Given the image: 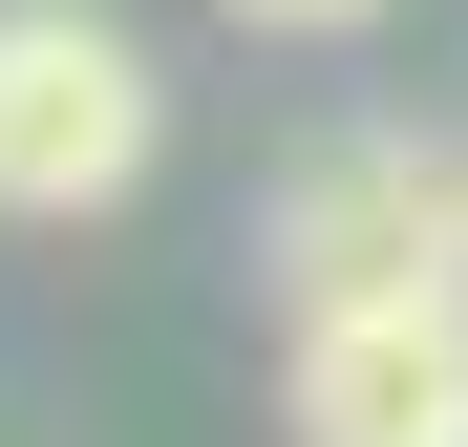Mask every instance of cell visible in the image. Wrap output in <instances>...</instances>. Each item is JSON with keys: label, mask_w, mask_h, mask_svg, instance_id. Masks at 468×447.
Segmentation results:
<instances>
[{"label": "cell", "mask_w": 468, "mask_h": 447, "mask_svg": "<svg viewBox=\"0 0 468 447\" xmlns=\"http://www.w3.org/2000/svg\"><path fill=\"white\" fill-rule=\"evenodd\" d=\"M171 149V86L107 0H0V235H86V213L149 192Z\"/></svg>", "instance_id": "obj_1"}, {"label": "cell", "mask_w": 468, "mask_h": 447, "mask_svg": "<svg viewBox=\"0 0 468 447\" xmlns=\"http://www.w3.org/2000/svg\"><path fill=\"white\" fill-rule=\"evenodd\" d=\"M277 298H405V277H468V149L426 128H341L277 171Z\"/></svg>", "instance_id": "obj_2"}, {"label": "cell", "mask_w": 468, "mask_h": 447, "mask_svg": "<svg viewBox=\"0 0 468 447\" xmlns=\"http://www.w3.org/2000/svg\"><path fill=\"white\" fill-rule=\"evenodd\" d=\"M277 426H298V447H468V277H405V298H298Z\"/></svg>", "instance_id": "obj_3"}, {"label": "cell", "mask_w": 468, "mask_h": 447, "mask_svg": "<svg viewBox=\"0 0 468 447\" xmlns=\"http://www.w3.org/2000/svg\"><path fill=\"white\" fill-rule=\"evenodd\" d=\"M213 22H256V43H362V22H405V0H213Z\"/></svg>", "instance_id": "obj_4"}]
</instances>
